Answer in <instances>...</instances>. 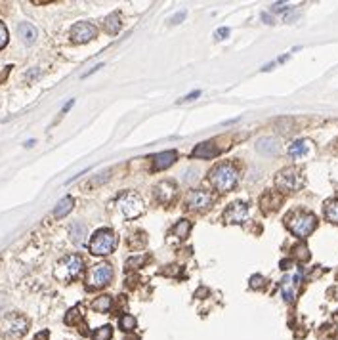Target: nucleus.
<instances>
[{
	"mask_svg": "<svg viewBox=\"0 0 338 340\" xmlns=\"http://www.w3.org/2000/svg\"><path fill=\"white\" fill-rule=\"evenodd\" d=\"M208 182L214 185L220 193L231 191L239 182V170L231 163H222L208 172Z\"/></svg>",
	"mask_w": 338,
	"mask_h": 340,
	"instance_id": "nucleus-1",
	"label": "nucleus"
},
{
	"mask_svg": "<svg viewBox=\"0 0 338 340\" xmlns=\"http://www.w3.org/2000/svg\"><path fill=\"white\" fill-rule=\"evenodd\" d=\"M287 227L293 231L296 237H308L309 233L315 229L317 226V218L309 212H302V211H296L287 216Z\"/></svg>",
	"mask_w": 338,
	"mask_h": 340,
	"instance_id": "nucleus-2",
	"label": "nucleus"
},
{
	"mask_svg": "<svg viewBox=\"0 0 338 340\" xmlns=\"http://www.w3.org/2000/svg\"><path fill=\"white\" fill-rule=\"evenodd\" d=\"M82 268H84L82 258L78 255H69L65 256V258H61L58 262V266L54 269V275H56V279H59V281L69 283L71 279H75L82 271Z\"/></svg>",
	"mask_w": 338,
	"mask_h": 340,
	"instance_id": "nucleus-3",
	"label": "nucleus"
},
{
	"mask_svg": "<svg viewBox=\"0 0 338 340\" xmlns=\"http://www.w3.org/2000/svg\"><path fill=\"white\" fill-rule=\"evenodd\" d=\"M117 247V237L111 229H98L90 239V253L94 256L111 255Z\"/></svg>",
	"mask_w": 338,
	"mask_h": 340,
	"instance_id": "nucleus-4",
	"label": "nucleus"
},
{
	"mask_svg": "<svg viewBox=\"0 0 338 340\" xmlns=\"http://www.w3.org/2000/svg\"><path fill=\"white\" fill-rule=\"evenodd\" d=\"M117 209L122 212L124 218L132 220V218H138L140 214L144 212V201H142L140 195H136L132 191H124L122 195H118Z\"/></svg>",
	"mask_w": 338,
	"mask_h": 340,
	"instance_id": "nucleus-5",
	"label": "nucleus"
},
{
	"mask_svg": "<svg viewBox=\"0 0 338 340\" xmlns=\"http://www.w3.org/2000/svg\"><path fill=\"white\" fill-rule=\"evenodd\" d=\"M302 184H304V176H302L300 170L294 169V167L281 170L279 174H277V178H275V185H277V189H281L283 193L298 191L302 187Z\"/></svg>",
	"mask_w": 338,
	"mask_h": 340,
	"instance_id": "nucleus-6",
	"label": "nucleus"
},
{
	"mask_svg": "<svg viewBox=\"0 0 338 340\" xmlns=\"http://www.w3.org/2000/svg\"><path fill=\"white\" fill-rule=\"evenodd\" d=\"M27 327H29V321L19 315V313H10L6 317L0 319V335L4 337H21L27 333Z\"/></svg>",
	"mask_w": 338,
	"mask_h": 340,
	"instance_id": "nucleus-7",
	"label": "nucleus"
},
{
	"mask_svg": "<svg viewBox=\"0 0 338 340\" xmlns=\"http://www.w3.org/2000/svg\"><path fill=\"white\" fill-rule=\"evenodd\" d=\"M111 281H113V268L109 264H96L90 269L88 279H86L90 289H100V287L109 285Z\"/></svg>",
	"mask_w": 338,
	"mask_h": 340,
	"instance_id": "nucleus-8",
	"label": "nucleus"
},
{
	"mask_svg": "<svg viewBox=\"0 0 338 340\" xmlns=\"http://www.w3.org/2000/svg\"><path fill=\"white\" fill-rule=\"evenodd\" d=\"M212 201L214 199H212V195L208 191H205V189H193V191H189L188 199H186V205H188L189 211H205V209H208L212 205Z\"/></svg>",
	"mask_w": 338,
	"mask_h": 340,
	"instance_id": "nucleus-9",
	"label": "nucleus"
},
{
	"mask_svg": "<svg viewBox=\"0 0 338 340\" xmlns=\"http://www.w3.org/2000/svg\"><path fill=\"white\" fill-rule=\"evenodd\" d=\"M247 218H249V207L245 203H233L224 212V222L225 224H243Z\"/></svg>",
	"mask_w": 338,
	"mask_h": 340,
	"instance_id": "nucleus-10",
	"label": "nucleus"
},
{
	"mask_svg": "<svg viewBox=\"0 0 338 340\" xmlns=\"http://www.w3.org/2000/svg\"><path fill=\"white\" fill-rule=\"evenodd\" d=\"M96 27L92 25V23H86V21H80V23H76V25H73V29H71V39H73V42L76 44H84V42H90L94 37H96Z\"/></svg>",
	"mask_w": 338,
	"mask_h": 340,
	"instance_id": "nucleus-11",
	"label": "nucleus"
},
{
	"mask_svg": "<svg viewBox=\"0 0 338 340\" xmlns=\"http://www.w3.org/2000/svg\"><path fill=\"white\" fill-rule=\"evenodd\" d=\"M298 283H300V273H296L293 277H285L283 283H281V293H283V298L287 302H293L294 297H296V289H298Z\"/></svg>",
	"mask_w": 338,
	"mask_h": 340,
	"instance_id": "nucleus-12",
	"label": "nucleus"
},
{
	"mask_svg": "<svg viewBox=\"0 0 338 340\" xmlns=\"http://www.w3.org/2000/svg\"><path fill=\"white\" fill-rule=\"evenodd\" d=\"M155 197L159 199L161 203H164V205H168L172 199L176 197V185L172 182H161L155 187Z\"/></svg>",
	"mask_w": 338,
	"mask_h": 340,
	"instance_id": "nucleus-13",
	"label": "nucleus"
},
{
	"mask_svg": "<svg viewBox=\"0 0 338 340\" xmlns=\"http://www.w3.org/2000/svg\"><path fill=\"white\" fill-rule=\"evenodd\" d=\"M256 151L267 157L277 155L279 153V143H277V140H273V138H260L256 142Z\"/></svg>",
	"mask_w": 338,
	"mask_h": 340,
	"instance_id": "nucleus-14",
	"label": "nucleus"
},
{
	"mask_svg": "<svg viewBox=\"0 0 338 340\" xmlns=\"http://www.w3.org/2000/svg\"><path fill=\"white\" fill-rule=\"evenodd\" d=\"M216 155H218V149H216V145L212 142L199 143L191 151V157H195V159H212V157Z\"/></svg>",
	"mask_w": 338,
	"mask_h": 340,
	"instance_id": "nucleus-15",
	"label": "nucleus"
},
{
	"mask_svg": "<svg viewBox=\"0 0 338 340\" xmlns=\"http://www.w3.org/2000/svg\"><path fill=\"white\" fill-rule=\"evenodd\" d=\"M176 159H178L176 151H164V153H159V155L153 157V169L155 170L168 169L170 165H174Z\"/></svg>",
	"mask_w": 338,
	"mask_h": 340,
	"instance_id": "nucleus-16",
	"label": "nucleus"
},
{
	"mask_svg": "<svg viewBox=\"0 0 338 340\" xmlns=\"http://www.w3.org/2000/svg\"><path fill=\"white\" fill-rule=\"evenodd\" d=\"M17 33H19V37L23 39V42L25 44H33L35 41H37V29H35V25H31V23H21L19 27H17Z\"/></svg>",
	"mask_w": 338,
	"mask_h": 340,
	"instance_id": "nucleus-17",
	"label": "nucleus"
},
{
	"mask_svg": "<svg viewBox=\"0 0 338 340\" xmlns=\"http://www.w3.org/2000/svg\"><path fill=\"white\" fill-rule=\"evenodd\" d=\"M73 205H75L73 197H63L58 205H56V209H54V216H56V218H63V216H67V214L73 211Z\"/></svg>",
	"mask_w": 338,
	"mask_h": 340,
	"instance_id": "nucleus-18",
	"label": "nucleus"
},
{
	"mask_svg": "<svg viewBox=\"0 0 338 340\" xmlns=\"http://www.w3.org/2000/svg\"><path fill=\"white\" fill-rule=\"evenodd\" d=\"M308 149H309L308 140H296V142H293L291 145H289V155L294 157V159H298V157L306 155V153H308Z\"/></svg>",
	"mask_w": 338,
	"mask_h": 340,
	"instance_id": "nucleus-19",
	"label": "nucleus"
},
{
	"mask_svg": "<svg viewBox=\"0 0 338 340\" xmlns=\"http://www.w3.org/2000/svg\"><path fill=\"white\" fill-rule=\"evenodd\" d=\"M84 237H86V226L80 224V222H75L71 226V239H73V243L75 245H82Z\"/></svg>",
	"mask_w": 338,
	"mask_h": 340,
	"instance_id": "nucleus-20",
	"label": "nucleus"
},
{
	"mask_svg": "<svg viewBox=\"0 0 338 340\" xmlns=\"http://www.w3.org/2000/svg\"><path fill=\"white\" fill-rule=\"evenodd\" d=\"M103 29H105L109 35L118 33V29H120V17H118V14L107 15V17H105V21H103Z\"/></svg>",
	"mask_w": 338,
	"mask_h": 340,
	"instance_id": "nucleus-21",
	"label": "nucleus"
},
{
	"mask_svg": "<svg viewBox=\"0 0 338 340\" xmlns=\"http://www.w3.org/2000/svg\"><path fill=\"white\" fill-rule=\"evenodd\" d=\"M111 304H113V298L111 297H98L94 302H92V308L96 310V312H102V313H105V312H109L111 310Z\"/></svg>",
	"mask_w": 338,
	"mask_h": 340,
	"instance_id": "nucleus-22",
	"label": "nucleus"
},
{
	"mask_svg": "<svg viewBox=\"0 0 338 340\" xmlns=\"http://www.w3.org/2000/svg\"><path fill=\"white\" fill-rule=\"evenodd\" d=\"M325 216L329 222L333 224H338V199H333L325 205Z\"/></svg>",
	"mask_w": 338,
	"mask_h": 340,
	"instance_id": "nucleus-23",
	"label": "nucleus"
},
{
	"mask_svg": "<svg viewBox=\"0 0 338 340\" xmlns=\"http://www.w3.org/2000/svg\"><path fill=\"white\" fill-rule=\"evenodd\" d=\"M191 231V222L189 220H180L176 226H174V235L180 237V239H186Z\"/></svg>",
	"mask_w": 338,
	"mask_h": 340,
	"instance_id": "nucleus-24",
	"label": "nucleus"
},
{
	"mask_svg": "<svg viewBox=\"0 0 338 340\" xmlns=\"http://www.w3.org/2000/svg\"><path fill=\"white\" fill-rule=\"evenodd\" d=\"M111 337H113V329H111L109 325H103V327H100V329H96V331H94L92 340H111Z\"/></svg>",
	"mask_w": 338,
	"mask_h": 340,
	"instance_id": "nucleus-25",
	"label": "nucleus"
},
{
	"mask_svg": "<svg viewBox=\"0 0 338 340\" xmlns=\"http://www.w3.org/2000/svg\"><path fill=\"white\" fill-rule=\"evenodd\" d=\"M118 325H120V329H122L124 333H130V331H134V329H136V319H134V315L124 313V315L118 319Z\"/></svg>",
	"mask_w": 338,
	"mask_h": 340,
	"instance_id": "nucleus-26",
	"label": "nucleus"
},
{
	"mask_svg": "<svg viewBox=\"0 0 338 340\" xmlns=\"http://www.w3.org/2000/svg\"><path fill=\"white\" fill-rule=\"evenodd\" d=\"M147 260V256H136V258H130L128 262H126V268L128 269H134V268H140V266H144Z\"/></svg>",
	"mask_w": 338,
	"mask_h": 340,
	"instance_id": "nucleus-27",
	"label": "nucleus"
},
{
	"mask_svg": "<svg viewBox=\"0 0 338 340\" xmlns=\"http://www.w3.org/2000/svg\"><path fill=\"white\" fill-rule=\"evenodd\" d=\"M269 10H271L273 14H281V12H287V10H291V8H289L287 2H275V4H271Z\"/></svg>",
	"mask_w": 338,
	"mask_h": 340,
	"instance_id": "nucleus-28",
	"label": "nucleus"
},
{
	"mask_svg": "<svg viewBox=\"0 0 338 340\" xmlns=\"http://www.w3.org/2000/svg\"><path fill=\"white\" fill-rule=\"evenodd\" d=\"M8 44V29L4 27V23L0 21V50Z\"/></svg>",
	"mask_w": 338,
	"mask_h": 340,
	"instance_id": "nucleus-29",
	"label": "nucleus"
},
{
	"mask_svg": "<svg viewBox=\"0 0 338 340\" xmlns=\"http://www.w3.org/2000/svg\"><path fill=\"white\" fill-rule=\"evenodd\" d=\"M201 96V90H193V92H189L188 96H184V98L180 99V103H188V101H193V99H197Z\"/></svg>",
	"mask_w": 338,
	"mask_h": 340,
	"instance_id": "nucleus-30",
	"label": "nucleus"
},
{
	"mask_svg": "<svg viewBox=\"0 0 338 340\" xmlns=\"http://www.w3.org/2000/svg\"><path fill=\"white\" fill-rule=\"evenodd\" d=\"M76 317H78V308H73L71 312L67 313V317H65V321H67V323L71 325V323H75V321H76Z\"/></svg>",
	"mask_w": 338,
	"mask_h": 340,
	"instance_id": "nucleus-31",
	"label": "nucleus"
},
{
	"mask_svg": "<svg viewBox=\"0 0 338 340\" xmlns=\"http://www.w3.org/2000/svg\"><path fill=\"white\" fill-rule=\"evenodd\" d=\"M227 37H229V29L220 27L216 31V39H218V41H224V39H227Z\"/></svg>",
	"mask_w": 338,
	"mask_h": 340,
	"instance_id": "nucleus-32",
	"label": "nucleus"
},
{
	"mask_svg": "<svg viewBox=\"0 0 338 340\" xmlns=\"http://www.w3.org/2000/svg\"><path fill=\"white\" fill-rule=\"evenodd\" d=\"M250 285H252V287H262V285H264V277H262V275L250 277Z\"/></svg>",
	"mask_w": 338,
	"mask_h": 340,
	"instance_id": "nucleus-33",
	"label": "nucleus"
},
{
	"mask_svg": "<svg viewBox=\"0 0 338 340\" xmlns=\"http://www.w3.org/2000/svg\"><path fill=\"white\" fill-rule=\"evenodd\" d=\"M184 17H186V12H184V10H182V12H178V14L174 15V17H172V19H170V23H172V25H176L178 21H182V19H184Z\"/></svg>",
	"mask_w": 338,
	"mask_h": 340,
	"instance_id": "nucleus-34",
	"label": "nucleus"
},
{
	"mask_svg": "<svg viewBox=\"0 0 338 340\" xmlns=\"http://www.w3.org/2000/svg\"><path fill=\"white\" fill-rule=\"evenodd\" d=\"M102 67H103V63H98V65H96V67H92V69H90L88 73H84V75H82V79H86L88 75H92V73H96L98 69H102Z\"/></svg>",
	"mask_w": 338,
	"mask_h": 340,
	"instance_id": "nucleus-35",
	"label": "nucleus"
},
{
	"mask_svg": "<svg viewBox=\"0 0 338 340\" xmlns=\"http://www.w3.org/2000/svg\"><path fill=\"white\" fill-rule=\"evenodd\" d=\"M73 105H75V99H69V101H67V103L63 105V111H69V109H71Z\"/></svg>",
	"mask_w": 338,
	"mask_h": 340,
	"instance_id": "nucleus-36",
	"label": "nucleus"
},
{
	"mask_svg": "<svg viewBox=\"0 0 338 340\" xmlns=\"http://www.w3.org/2000/svg\"><path fill=\"white\" fill-rule=\"evenodd\" d=\"M262 19H264L265 23H267V25H271V23H273V19H271V17H269V14H262Z\"/></svg>",
	"mask_w": 338,
	"mask_h": 340,
	"instance_id": "nucleus-37",
	"label": "nucleus"
},
{
	"mask_svg": "<svg viewBox=\"0 0 338 340\" xmlns=\"http://www.w3.org/2000/svg\"><path fill=\"white\" fill-rule=\"evenodd\" d=\"M46 339H48V333H46V331H44V333H40V335H37V337H35V340H46Z\"/></svg>",
	"mask_w": 338,
	"mask_h": 340,
	"instance_id": "nucleus-38",
	"label": "nucleus"
},
{
	"mask_svg": "<svg viewBox=\"0 0 338 340\" xmlns=\"http://www.w3.org/2000/svg\"><path fill=\"white\" fill-rule=\"evenodd\" d=\"M37 75H38V71H31V73H29V79H33V77H37Z\"/></svg>",
	"mask_w": 338,
	"mask_h": 340,
	"instance_id": "nucleus-39",
	"label": "nucleus"
}]
</instances>
